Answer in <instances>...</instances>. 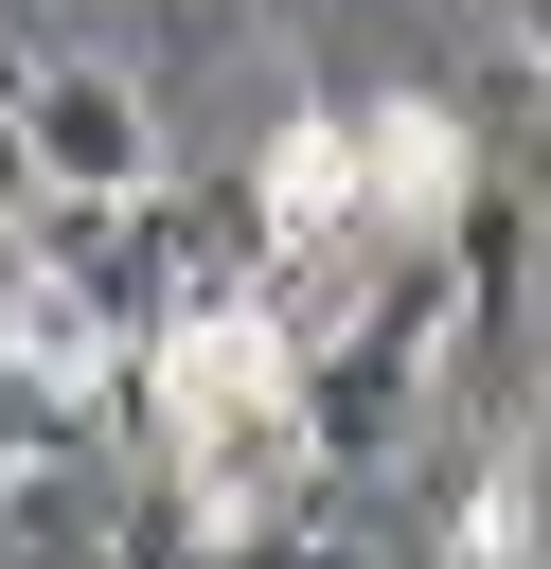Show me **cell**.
<instances>
[{
  "mask_svg": "<svg viewBox=\"0 0 551 569\" xmlns=\"http://www.w3.org/2000/svg\"><path fill=\"white\" fill-rule=\"evenodd\" d=\"M0 160L36 213H142L160 196V89L124 53H36L0 89Z\"/></svg>",
  "mask_w": 551,
  "mask_h": 569,
  "instance_id": "cell-1",
  "label": "cell"
},
{
  "mask_svg": "<svg viewBox=\"0 0 551 569\" xmlns=\"http://www.w3.org/2000/svg\"><path fill=\"white\" fill-rule=\"evenodd\" d=\"M444 338H462V284H444V267L338 284V320L302 338V462H373V445L409 427V391H427Z\"/></svg>",
  "mask_w": 551,
  "mask_h": 569,
  "instance_id": "cell-2",
  "label": "cell"
},
{
  "mask_svg": "<svg viewBox=\"0 0 551 569\" xmlns=\"http://www.w3.org/2000/svg\"><path fill=\"white\" fill-rule=\"evenodd\" d=\"M0 373H18L53 427H71V409H107V391H124V320H107V284H89V267H53V249H36V267H0Z\"/></svg>",
  "mask_w": 551,
  "mask_h": 569,
  "instance_id": "cell-3",
  "label": "cell"
},
{
  "mask_svg": "<svg viewBox=\"0 0 551 569\" xmlns=\"http://www.w3.org/2000/svg\"><path fill=\"white\" fill-rule=\"evenodd\" d=\"M355 160H373V249H427V231H462V213H480V142H462L427 89L355 107Z\"/></svg>",
  "mask_w": 551,
  "mask_h": 569,
  "instance_id": "cell-4",
  "label": "cell"
},
{
  "mask_svg": "<svg viewBox=\"0 0 551 569\" xmlns=\"http://www.w3.org/2000/svg\"><path fill=\"white\" fill-rule=\"evenodd\" d=\"M515 36H533V71H551V0H515Z\"/></svg>",
  "mask_w": 551,
  "mask_h": 569,
  "instance_id": "cell-5",
  "label": "cell"
},
{
  "mask_svg": "<svg viewBox=\"0 0 551 569\" xmlns=\"http://www.w3.org/2000/svg\"><path fill=\"white\" fill-rule=\"evenodd\" d=\"M0 196H18V160H0Z\"/></svg>",
  "mask_w": 551,
  "mask_h": 569,
  "instance_id": "cell-6",
  "label": "cell"
}]
</instances>
